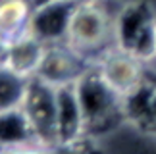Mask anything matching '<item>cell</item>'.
Listing matches in <instances>:
<instances>
[{
	"label": "cell",
	"mask_w": 156,
	"mask_h": 154,
	"mask_svg": "<svg viewBox=\"0 0 156 154\" xmlns=\"http://www.w3.org/2000/svg\"><path fill=\"white\" fill-rule=\"evenodd\" d=\"M114 19L116 14L108 10L106 0H79L71 16L66 43L94 64L108 48L116 46Z\"/></svg>",
	"instance_id": "cell-1"
},
{
	"label": "cell",
	"mask_w": 156,
	"mask_h": 154,
	"mask_svg": "<svg viewBox=\"0 0 156 154\" xmlns=\"http://www.w3.org/2000/svg\"><path fill=\"white\" fill-rule=\"evenodd\" d=\"M75 87L81 100L83 114H85L87 137L112 127L114 121L127 117L123 108V98L106 83L94 64H91L81 73V77L75 81Z\"/></svg>",
	"instance_id": "cell-2"
},
{
	"label": "cell",
	"mask_w": 156,
	"mask_h": 154,
	"mask_svg": "<svg viewBox=\"0 0 156 154\" xmlns=\"http://www.w3.org/2000/svg\"><path fill=\"white\" fill-rule=\"evenodd\" d=\"M154 23L156 16L147 2H131L122 6L116 12V19H114L116 46L129 50L147 66H151L156 60Z\"/></svg>",
	"instance_id": "cell-3"
},
{
	"label": "cell",
	"mask_w": 156,
	"mask_h": 154,
	"mask_svg": "<svg viewBox=\"0 0 156 154\" xmlns=\"http://www.w3.org/2000/svg\"><path fill=\"white\" fill-rule=\"evenodd\" d=\"M29 123L33 127L39 149L58 146V123H56V87L48 85L39 77H31L21 102Z\"/></svg>",
	"instance_id": "cell-4"
},
{
	"label": "cell",
	"mask_w": 156,
	"mask_h": 154,
	"mask_svg": "<svg viewBox=\"0 0 156 154\" xmlns=\"http://www.w3.org/2000/svg\"><path fill=\"white\" fill-rule=\"evenodd\" d=\"M100 75L123 100L147 85V64L119 46L108 48L94 62Z\"/></svg>",
	"instance_id": "cell-5"
},
{
	"label": "cell",
	"mask_w": 156,
	"mask_h": 154,
	"mask_svg": "<svg viewBox=\"0 0 156 154\" xmlns=\"http://www.w3.org/2000/svg\"><path fill=\"white\" fill-rule=\"evenodd\" d=\"M89 66L91 62L68 43H54L46 44L43 62L35 77L46 81L52 87H62L68 83H75Z\"/></svg>",
	"instance_id": "cell-6"
},
{
	"label": "cell",
	"mask_w": 156,
	"mask_h": 154,
	"mask_svg": "<svg viewBox=\"0 0 156 154\" xmlns=\"http://www.w3.org/2000/svg\"><path fill=\"white\" fill-rule=\"evenodd\" d=\"M79 0H46L33 10L27 31L44 44L66 43L69 21Z\"/></svg>",
	"instance_id": "cell-7"
},
{
	"label": "cell",
	"mask_w": 156,
	"mask_h": 154,
	"mask_svg": "<svg viewBox=\"0 0 156 154\" xmlns=\"http://www.w3.org/2000/svg\"><path fill=\"white\" fill-rule=\"evenodd\" d=\"M56 123L58 146H73L87 137L85 114L75 83L56 87Z\"/></svg>",
	"instance_id": "cell-8"
},
{
	"label": "cell",
	"mask_w": 156,
	"mask_h": 154,
	"mask_svg": "<svg viewBox=\"0 0 156 154\" xmlns=\"http://www.w3.org/2000/svg\"><path fill=\"white\" fill-rule=\"evenodd\" d=\"M44 48H46V44L43 40H39L35 35L27 31V33L20 35V37L8 40L0 64H4L6 68H10L17 75L31 79L39 72V66L44 56Z\"/></svg>",
	"instance_id": "cell-9"
},
{
	"label": "cell",
	"mask_w": 156,
	"mask_h": 154,
	"mask_svg": "<svg viewBox=\"0 0 156 154\" xmlns=\"http://www.w3.org/2000/svg\"><path fill=\"white\" fill-rule=\"evenodd\" d=\"M39 149L33 127L21 108L0 112V150Z\"/></svg>",
	"instance_id": "cell-10"
},
{
	"label": "cell",
	"mask_w": 156,
	"mask_h": 154,
	"mask_svg": "<svg viewBox=\"0 0 156 154\" xmlns=\"http://www.w3.org/2000/svg\"><path fill=\"white\" fill-rule=\"evenodd\" d=\"M33 10V0H0V31L6 40L27 33Z\"/></svg>",
	"instance_id": "cell-11"
},
{
	"label": "cell",
	"mask_w": 156,
	"mask_h": 154,
	"mask_svg": "<svg viewBox=\"0 0 156 154\" xmlns=\"http://www.w3.org/2000/svg\"><path fill=\"white\" fill-rule=\"evenodd\" d=\"M29 79L0 64V112L21 108Z\"/></svg>",
	"instance_id": "cell-12"
},
{
	"label": "cell",
	"mask_w": 156,
	"mask_h": 154,
	"mask_svg": "<svg viewBox=\"0 0 156 154\" xmlns=\"http://www.w3.org/2000/svg\"><path fill=\"white\" fill-rule=\"evenodd\" d=\"M147 83L156 91V66H147Z\"/></svg>",
	"instance_id": "cell-13"
},
{
	"label": "cell",
	"mask_w": 156,
	"mask_h": 154,
	"mask_svg": "<svg viewBox=\"0 0 156 154\" xmlns=\"http://www.w3.org/2000/svg\"><path fill=\"white\" fill-rule=\"evenodd\" d=\"M6 44H8V40H6V37L2 35V31H0V62H2V56H4V50H6Z\"/></svg>",
	"instance_id": "cell-14"
},
{
	"label": "cell",
	"mask_w": 156,
	"mask_h": 154,
	"mask_svg": "<svg viewBox=\"0 0 156 154\" xmlns=\"http://www.w3.org/2000/svg\"><path fill=\"white\" fill-rule=\"evenodd\" d=\"M154 43H156V23H154ZM154 62H156V60H154ZM154 62H152V64H154Z\"/></svg>",
	"instance_id": "cell-15"
}]
</instances>
